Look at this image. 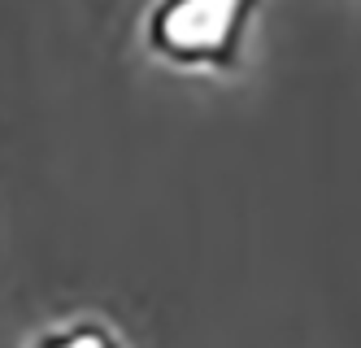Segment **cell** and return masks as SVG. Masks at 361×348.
I'll return each instance as SVG.
<instances>
[{
    "label": "cell",
    "instance_id": "1",
    "mask_svg": "<svg viewBox=\"0 0 361 348\" xmlns=\"http://www.w3.org/2000/svg\"><path fill=\"white\" fill-rule=\"evenodd\" d=\"M262 0H152L144 48L170 70H235Z\"/></svg>",
    "mask_w": 361,
    "mask_h": 348
},
{
    "label": "cell",
    "instance_id": "2",
    "mask_svg": "<svg viewBox=\"0 0 361 348\" xmlns=\"http://www.w3.org/2000/svg\"><path fill=\"white\" fill-rule=\"evenodd\" d=\"M31 348H122V340L105 323H96V318H74V323L39 331L31 340Z\"/></svg>",
    "mask_w": 361,
    "mask_h": 348
}]
</instances>
